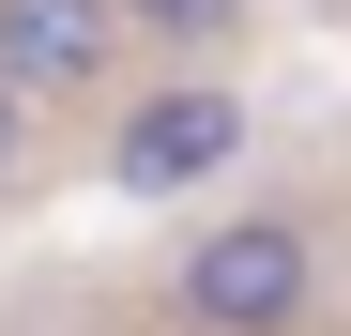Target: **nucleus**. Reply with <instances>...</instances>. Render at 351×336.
<instances>
[{
  "mask_svg": "<svg viewBox=\"0 0 351 336\" xmlns=\"http://www.w3.org/2000/svg\"><path fill=\"white\" fill-rule=\"evenodd\" d=\"M123 62V0H0V77L16 92H92Z\"/></svg>",
  "mask_w": 351,
  "mask_h": 336,
  "instance_id": "nucleus-3",
  "label": "nucleus"
},
{
  "mask_svg": "<svg viewBox=\"0 0 351 336\" xmlns=\"http://www.w3.org/2000/svg\"><path fill=\"white\" fill-rule=\"evenodd\" d=\"M229 153H245V92L184 77V92H138V107H123V138H107V184H123V199H184V184H214Z\"/></svg>",
  "mask_w": 351,
  "mask_h": 336,
  "instance_id": "nucleus-2",
  "label": "nucleus"
},
{
  "mask_svg": "<svg viewBox=\"0 0 351 336\" xmlns=\"http://www.w3.org/2000/svg\"><path fill=\"white\" fill-rule=\"evenodd\" d=\"M138 31H168V46H214V31H245V0H123Z\"/></svg>",
  "mask_w": 351,
  "mask_h": 336,
  "instance_id": "nucleus-4",
  "label": "nucleus"
},
{
  "mask_svg": "<svg viewBox=\"0 0 351 336\" xmlns=\"http://www.w3.org/2000/svg\"><path fill=\"white\" fill-rule=\"evenodd\" d=\"M16 168H31V92L0 77V199H16Z\"/></svg>",
  "mask_w": 351,
  "mask_h": 336,
  "instance_id": "nucleus-5",
  "label": "nucleus"
},
{
  "mask_svg": "<svg viewBox=\"0 0 351 336\" xmlns=\"http://www.w3.org/2000/svg\"><path fill=\"white\" fill-rule=\"evenodd\" d=\"M168 306H184L199 336H290V321L321 306V245L290 230V214H229V230H199V245H184Z\"/></svg>",
  "mask_w": 351,
  "mask_h": 336,
  "instance_id": "nucleus-1",
  "label": "nucleus"
}]
</instances>
